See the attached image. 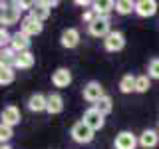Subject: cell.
Here are the masks:
<instances>
[{
    "instance_id": "obj_1",
    "label": "cell",
    "mask_w": 159,
    "mask_h": 149,
    "mask_svg": "<svg viewBox=\"0 0 159 149\" xmlns=\"http://www.w3.org/2000/svg\"><path fill=\"white\" fill-rule=\"evenodd\" d=\"M93 133H96V131H93L84 119L78 121V123H74V127H72V137L76 139L78 143H89L93 139Z\"/></svg>"
},
{
    "instance_id": "obj_22",
    "label": "cell",
    "mask_w": 159,
    "mask_h": 149,
    "mask_svg": "<svg viewBox=\"0 0 159 149\" xmlns=\"http://www.w3.org/2000/svg\"><path fill=\"white\" fill-rule=\"evenodd\" d=\"M131 10H135V2H131V0H117L116 2L117 14H129Z\"/></svg>"
},
{
    "instance_id": "obj_26",
    "label": "cell",
    "mask_w": 159,
    "mask_h": 149,
    "mask_svg": "<svg viewBox=\"0 0 159 149\" xmlns=\"http://www.w3.org/2000/svg\"><path fill=\"white\" fill-rule=\"evenodd\" d=\"M10 137H12V127H10V125H4V123H2V125H0V141H2V145L8 141Z\"/></svg>"
},
{
    "instance_id": "obj_27",
    "label": "cell",
    "mask_w": 159,
    "mask_h": 149,
    "mask_svg": "<svg viewBox=\"0 0 159 149\" xmlns=\"http://www.w3.org/2000/svg\"><path fill=\"white\" fill-rule=\"evenodd\" d=\"M149 78H155V79H159V60L155 58V60H151L149 62Z\"/></svg>"
},
{
    "instance_id": "obj_13",
    "label": "cell",
    "mask_w": 159,
    "mask_h": 149,
    "mask_svg": "<svg viewBox=\"0 0 159 149\" xmlns=\"http://www.w3.org/2000/svg\"><path fill=\"white\" fill-rule=\"evenodd\" d=\"M42 22H38V20H34L32 16H28V18H24V22H22V32L26 34V36H38L40 32H42Z\"/></svg>"
},
{
    "instance_id": "obj_5",
    "label": "cell",
    "mask_w": 159,
    "mask_h": 149,
    "mask_svg": "<svg viewBox=\"0 0 159 149\" xmlns=\"http://www.w3.org/2000/svg\"><path fill=\"white\" fill-rule=\"evenodd\" d=\"M20 12L22 10H18L16 6L12 4H2V16H0V20H2L4 26H10V24H16L20 20Z\"/></svg>"
},
{
    "instance_id": "obj_20",
    "label": "cell",
    "mask_w": 159,
    "mask_h": 149,
    "mask_svg": "<svg viewBox=\"0 0 159 149\" xmlns=\"http://www.w3.org/2000/svg\"><path fill=\"white\" fill-rule=\"evenodd\" d=\"M135 82H137V78H135V76H131V74H127V76H123V78H121V82H119V89H121L123 93H131V92H135Z\"/></svg>"
},
{
    "instance_id": "obj_9",
    "label": "cell",
    "mask_w": 159,
    "mask_h": 149,
    "mask_svg": "<svg viewBox=\"0 0 159 149\" xmlns=\"http://www.w3.org/2000/svg\"><path fill=\"white\" fill-rule=\"evenodd\" d=\"M52 84L56 88H68L72 84V72L68 68H60L52 74Z\"/></svg>"
},
{
    "instance_id": "obj_6",
    "label": "cell",
    "mask_w": 159,
    "mask_h": 149,
    "mask_svg": "<svg viewBox=\"0 0 159 149\" xmlns=\"http://www.w3.org/2000/svg\"><path fill=\"white\" fill-rule=\"evenodd\" d=\"M103 46H106L107 52H119V50H123V46H125V38H123L121 32H111L103 40Z\"/></svg>"
},
{
    "instance_id": "obj_18",
    "label": "cell",
    "mask_w": 159,
    "mask_h": 149,
    "mask_svg": "<svg viewBox=\"0 0 159 149\" xmlns=\"http://www.w3.org/2000/svg\"><path fill=\"white\" fill-rule=\"evenodd\" d=\"M92 6H93V10H96L98 16H103V18H106V14L111 12V10L116 8V2H111V0H98V2L92 4Z\"/></svg>"
},
{
    "instance_id": "obj_16",
    "label": "cell",
    "mask_w": 159,
    "mask_h": 149,
    "mask_svg": "<svg viewBox=\"0 0 159 149\" xmlns=\"http://www.w3.org/2000/svg\"><path fill=\"white\" fill-rule=\"evenodd\" d=\"M28 107L32 111H44V109H48V97L42 96V93H34L28 99Z\"/></svg>"
},
{
    "instance_id": "obj_31",
    "label": "cell",
    "mask_w": 159,
    "mask_h": 149,
    "mask_svg": "<svg viewBox=\"0 0 159 149\" xmlns=\"http://www.w3.org/2000/svg\"><path fill=\"white\" fill-rule=\"evenodd\" d=\"M0 149H10V147H8V145H2V147H0Z\"/></svg>"
},
{
    "instance_id": "obj_23",
    "label": "cell",
    "mask_w": 159,
    "mask_h": 149,
    "mask_svg": "<svg viewBox=\"0 0 159 149\" xmlns=\"http://www.w3.org/2000/svg\"><path fill=\"white\" fill-rule=\"evenodd\" d=\"M12 82H14V70L2 66L0 68V84H2V86H8V84H12Z\"/></svg>"
},
{
    "instance_id": "obj_14",
    "label": "cell",
    "mask_w": 159,
    "mask_h": 149,
    "mask_svg": "<svg viewBox=\"0 0 159 149\" xmlns=\"http://www.w3.org/2000/svg\"><path fill=\"white\" fill-rule=\"evenodd\" d=\"M80 44V32L76 28H68L62 32V46L64 48H76Z\"/></svg>"
},
{
    "instance_id": "obj_19",
    "label": "cell",
    "mask_w": 159,
    "mask_h": 149,
    "mask_svg": "<svg viewBox=\"0 0 159 149\" xmlns=\"http://www.w3.org/2000/svg\"><path fill=\"white\" fill-rule=\"evenodd\" d=\"M14 66L20 68V70H28L34 66V54L32 52H24V54H18L16 56V62H14Z\"/></svg>"
},
{
    "instance_id": "obj_17",
    "label": "cell",
    "mask_w": 159,
    "mask_h": 149,
    "mask_svg": "<svg viewBox=\"0 0 159 149\" xmlns=\"http://www.w3.org/2000/svg\"><path fill=\"white\" fill-rule=\"evenodd\" d=\"M64 109V99L60 93H50L48 96V113H60Z\"/></svg>"
},
{
    "instance_id": "obj_30",
    "label": "cell",
    "mask_w": 159,
    "mask_h": 149,
    "mask_svg": "<svg viewBox=\"0 0 159 149\" xmlns=\"http://www.w3.org/2000/svg\"><path fill=\"white\" fill-rule=\"evenodd\" d=\"M76 4H78V6H88V0H76Z\"/></svg>"
},
{
    "instance_id": "obj_4",
    "label": "cell",
    "mask_w": 159,
    "mask_h": 149,
    "mask_svg": "<svg viewBox=\"0 0 159 149\" xmlns=\"http://www.w3.org/2000/svg\"><path fill=\"white\" fill-rule=\"evenodd\" d=\"M84 121H86L88 125L93 129V131H98V129L103 127L106 119H103V115L98 111L96 107H89V109H86V113H84Z\"/></svg>"
},
{
    "instance_id": "obj_7",
    "label": "cell",
    "mask_w": 159,
    "mask_h": 149,
    "mask_svg": "<svg viewBox=\"0 0 159 149\" xmlns=\"http://www.w3.org/2000/svg\"><path fill=\"white\" fill-rule=\"evenodd\" d=\"M113 145H116V149H135L137 139L131 131H121V133H117Z\"/></svg>"
},
{
    "instance_id": "obj_24",
    "label": "cell",
    "mask_w": 159,
    "mask_h": 149,
    "mask_svg": "<svg viewBox=\"0 0 159 149\" xmlns=\"http://www.w3.org/2000/svg\"><path fill=\"white\" fill-rule=\"evenodd\" d=\"M16 56H18V54L14 52L12 48L4 50V52H2V66H6V68H12L10 64H14V62H16Z\"/></svg>"
},
{
    "instance_id": "obj_29",
    "label": "cell",
    "mask_w": 159,
    "mask_h": 149,
    "mask_svg": "<svg viewBox=\"0 0 159 149\" xmlns=\"http://www.w3.org/2000/svg\"><path fill=\"white\" fill-rule=\"evenodd\" d=\"M14 6H16L18 10H26V8L30 6V4H28V2H24V0H22V2H14Z\"/></svg>"
},
{
    "instance_id": "obj_8",
    "label": "cell",
    "mask_w": 159,
    "mask_h": 149,
    "mask_svg": "<svg viewBox=\"0 0 159 149\" xmlns=\"http://www.w3.org/2000/svg\"><path fill=\"white\" fill-rule=\"evenodd\" d=\"M10 48L14 50L16 54H24V52H30V40L24 32H18L12 36V42H10Z\"/></svg>"
},
{
    "instance_id": "obj_10",
    "label": "cell",
    "mask_w": 159,
    "mask_h": 149,
    "mask_svg": "<svg viewBox=\"0 0 159 149\" xmlns=\"http://www.w3.org/2000/svg\"><path fill=\"white\" fill-rule=\"evenodd\" d=\"M135 12L143 18L153 16L157 12V2L155 0H139V2H135Z\"/></svg>"
},
{
    "instance_id": "obj_11",
    "label": "cell",
    "mask_w": 159,
    "mask_h": 149,
    "mask_svg": "<svg viewBox=\"0 0 159 149\" xmlns=\"http://www.w3.org/2000/svg\"><path fill=\"white\" fill-rule=\"evenodd\" d=\"M20 119H22V115H20L18 107L8 106V107H4V109H2V123H4V125L14 127L16 123H20Z\"/></svg>"
},
{
    "instance_id": "obj_12",
    "label": "cell",
    "mask_w": 159,
    "mask_h": 149,
    "mask_svg": "<svg viewBox=\"0 0 159 149\" xmlns=\"http://www.w3.org/2000/svg\"><path fill=\"white\" fill-rule=\"evenodd\" d=\"M157 143H159V133L155 129H145V131L139 135V145L145 147V149L157 147Z\"/></svg>"
},
{
    "instance_id": "obj_21",
    "label": "cell",
    "mask_w": 159,
    "mask_h": 149,
    "mask_svg": "<svg viewBox=\"0 0 159 149\" xmlns=\"http://www.w3.org/2000/svg\"><path fill=\"white\" fill-rule=\"evenodd\" d=\"M93 107H96L102 115H107V113H111V109H113V102H111V97H109V96H103Z\"/></svg>"
},
{
    "instance_id": "obj_3",
    "label": "cell",
    "mask_w": 159,
    "mask_h": 149,
    "mask_svg": "<svg viewBox=\"0 0 159 149\" xmlns=\"http://www.w3.org/2000/svg\"><path fill=\"white\" fill-rule=\"evenodd\" d=\"M106 93H103V88L99 82H89L86 88H84V99L86 102H92V103H98Z\"/></svg>"
},
{
    "instance_id": "obj_28",
    "label": "cell",
    "mask_w": 159,
    "mask_h": 149,
    "mask_svg": "<svg viewBox=\"0 0 159 149\" xmlns=\"http://www.w3.org/2000/svg\"><path fill=\"white\" fill-rule=\"evenodd\" d=\"M0 42H2V46H4V44H8V42H12V36H10L4 28L0 30Z\"/></svg>"
},
{
    "instance_id": "obj_15",
    "label": "cell",
    "mask_w": 159,
    "mask_h": 149,
    "mask_svg": "<svg viewBox=\"0 0 159 149\" xmlns=\"http://www.w3.org/2000/svg\"><path fill=\"white\" fill-rule=\"evenodd\" d=\"M34 20H38V22H44V20H48L50 16V6L48 2H36L32 4V14H30Z\"/></svg>"
},
{
    "instance_id": "obj_25",
    "label": "cell",
    "mask_w": 159,
    "mask_h": 149,
    "mask_svg": "<svg viewBox=\"0 0 159 149\" xmlns=\"http://www.w3.org/2000/svg\"><path fill=\"white\" fill-rule=\"evenodd\" d=\"M149 86H151L149 78H147V76H139V78H137V82H135V92H139V93H145L147 89H149Z\"/></svg>"
},
{
    "instance_id": "obj_2",
    "label": "cell",
    "mask_w": 159,
    "mask_h": 149,
    "mask_svg": "<svg viewBox=\"0 0 159 149\" xmlns=\"http://www.w3.org/2000/svg\"><path fill=\"white\" fill-rule=\"evenodd\" d=\"M88 30H89V34H92V36H96V38H107L109 34H111V30H109V18L107 16L106 18H103V16H98L88 26Z\"/></svg>"
}]
</instances>
